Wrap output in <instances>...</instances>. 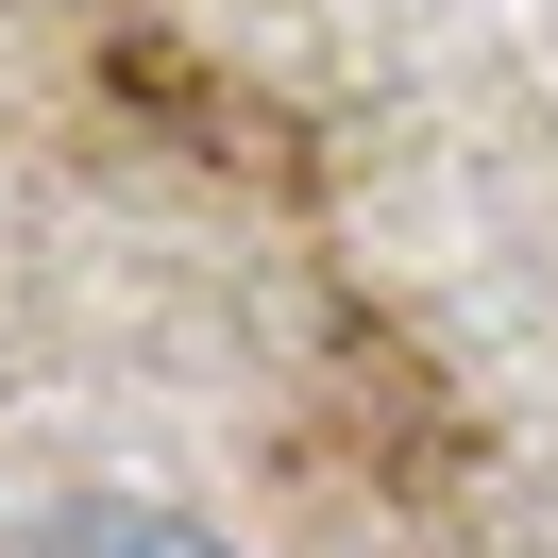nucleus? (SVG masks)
Listing matches in <instances>:
<instances>
[{"instance_id": "obj_1", "label": "nucleus", "mask_w": 558, "mask_h": 558, "mask_svg": "<svg viewBox=\"0 0 558 558\" xmlns=\"http://www.w3.org/2000/svg\"><path fill=\"white\" fill-rule=\"evenodd\" d=\"M0 558H220V524H186V508H136V490H85V508H35Z\"/></svg>"}]
</instances>
